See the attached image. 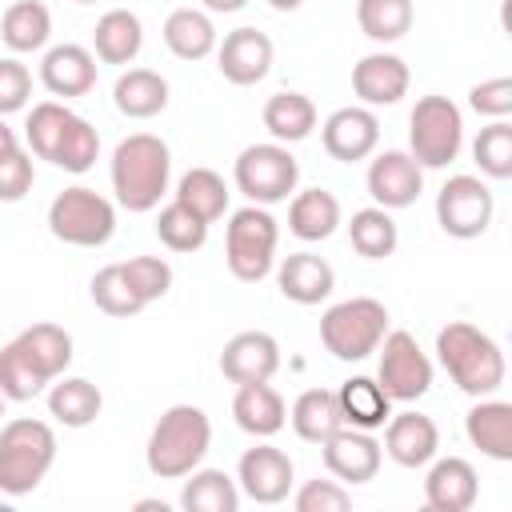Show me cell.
Masks as SVG:
<instances>
[{
    "mask_svg": "<svg viewBox=\"0 0 512 512\" xmlns=\"http://www.w3.org/2000/svg\"><path fill=\"white\" fill-rule=\"evenodd\" d=\"M464 432L472 448H480L488 460L508 464L512 460V404L496 396H476V404L464 416Z\"/></svg>",
    "mask_w": 512,
    "mask_h": 512,
    "instance_id": "cell-23",
    "label": "cell"
},
{
    "mask_svg": "<svg viewBox=\"0 0 512 512\" xmlns=\"http://www.w3.org/2000/svg\"><path fill=\"white\" fill-rule=\"evenodd\" d=\"M468 104H472V112H480L488 120H508V112H512V80L508 76H492V80L472 84Z\"/></svg>",
    "mask_w": 512,
    "mask_h": 512,
    "instance_id": "cell-48",
    "label": "cell"
},
{
    "mask_svg": "<svg viewBox=\"0 0 512 512\" xmlns=\"http://www.w3.org/2000/svg\"><path fill=\"white\" fill-rule=\"evenodd\" d=\"M16 344L24 348V356H28V360L48 376V380L64 376V368L72 364V336H68L60 324L40 320V324L24 328V332L16 336Z\"/></svg>",
    "mask_w": 512,
    "mask_h": 512,
    "instance_id": "cell-36",
    "label": "cell"
},
{
    "mask_svg": "<svg viewBox=\"0 0 512 512\" xmlns=\"http://www.w3.org/2000/svg\"><path fill=\"white\" fill-rule=\"evenodd\" d=\"M32 180H36V168H32V152H24L20 144L0 152V200L4 204H16L32 192Z\"/></svg>",
    "mask_w": 512,
    "mask_h": 512,
    "instance_id": "cell-46",
    "label": "cell"
},
{
    "mask_svg": "<svg viewBox=\"0 0 512 512\" xmlns=\"http://www.w3.org/2000/svg\"><path fill=\"white\" fill-rule=\"evenodd\" d=\"M204 4V12H240L248 0H200Z\"/></svg>",
    "mask_w": 512,
    "mask_h": 512,
    "instance_id": "cell-50",
    "label": "cell"
},
{
    "mask_svg": "<svg viewBox=\"0 0 512 512\" xmlns=\"http://www.w3.org/2000/svg\"><path fill=\"white\" fill-rule=\"evenodd\" d=\"M472 160L488 180H508L512 176V124L492 120L488 128H480V136L472 140Z\"/></svg>",
    "mask_w": 512,
    "mask_h": 512,
    "instance_id": "cell-44",
    "label": "cell"
},
{
    "mask_svg": "<svg viewBox=\"0 0 512 512\" xmlns=\"http://www.w3.org/2000/svg\"><path fill=\"white\" fill-rule=\"evenodd\" d=\"M276 284H280V296L292 300V304H320L332 296L336 288V272L324 256L316 252H292L276 264Z\"/></svg>",
    "mask_w": 512,
    "mask_h": 512,
    "instance_id": "cell-22",
    "label": "cell"
},
{
    "mask_svg": "<svg viewBox=\"0 0 512 512\" xmlns=\"http://www.w3.org/2000/svg\"><path fill=\"white\" fill-rule=\"evenodd\" d=\"M320 452H324V468H328L340 484H368V480H376L380 460H384L380 440H376L372 432L348 428V424H344L340 432H332V436L320 444Z\"/></svg>",
    "mask_w": 512,
    "mask_h": 512,
    "instance_id": "cell-16",
    "label": "cell"
},
{
    "mask_svg": "<svg viewBox=\"0 0 512 512\" xmlns=\"http://www.w3.org/2000/svg\"><path fill=\"white\" fill-rule=\"evenodd\" d=\"M20 140H16V132L4 124V116H0V152H8V148H16Z\"/></svg>",
    "mask_w": 512,
    "mask_h": 512,
    "instance_id": "cell-51",
    "label": "cell"
},
{
    "mask_svg": "<svg viewBox=\"0 0 512 512\" xmlns=\"http://www.w3.org/2000/svg\"><path fill=\"white\" fill-rule=\"evenodd\" d=\"M68 120H72V108L60 104V100H40V104H32L28 124H24L28 152L40 156V160H52V152H56V144H60Z\"/></svg>",
    "mask_w": 512,
    "mask_h": 512,
    "instance_id": "cell-40",
    "label": "cell"
},
{
    "mask_svg": "<svg viewBox=\"0 0 512 512\" xmlns=\"http://www.w3.org/2000/svg\"><path fill=\"white\" fill-rule=\"evenodd\" d=\"M348 240H352V248H356L364 260H384V256L396 252L400 232H396L392 212L372 204V208L352 212V220H348Z\"/></svg>",
    "mask_w": 512,
    "mask_h": 512,
    "instance_id": "cell-37",
    "label": "cell"
},
{
    "mask_svg": "<svg viewBox=\"0 0 512 512\" xmlns=\"http://www.w3.org/2000/svg\"><path fill=\"white\" fill-rule=\"evenodd\" d=\"M400 468H424L440 452V428L424 412H392L380 444Z\"/></svg>",
    "mask_w": 512,
    "mask_h": 512,
    "instance_id": "cell-20",
    "label": "cell"
},
{
    "mask_svg": "<svg viewBox=\"0 0 512 512\" xmlns=\"http://www.w3.org/2000/svg\"><path fill=\"white\" fill-rule=\"evenodd\" d=\"M156 236H160V244L164 248H172V252H196V248H204L208 244V224L196 216V212H188L184 204H164L160 212H156Z\"/></svg>",
    "mask_w": 512,
    "mask_h": 512,
    "instance_id": "cell-43",
    "label": "cell"
},
{
    "mask_svg": "<svg viewBox=\"0 0 512 512\" xmlns=\"http://www.w3.org/2000/svg\"><path fill=\"white\" fill-rule=\"evenodd\" d=\"M220 372L224 380L232 384H260V380H272L280 372V344L276 336L260 332V328H248V332H236L224 352H220Z\"/></svg>",
    "mask_w": 512,
    "mask_h": 512,
    "instance_id": "cell-17",
    "label": "cell"
},
{
    "mask_svg": "<svg viewBox=\"0 0 512 512\" xmlns=\"http://www.w3.org/2000/svg\"><path fill=\"white\" fill-rule=\"evenodd\" d=\"M276 240H280V228H276V216L264 204L236 208L228 216V228H224L228 272L240 284H260L276 264Z\"/></svg>",
    "mask_w": 512,
    "mask_h": 512,
    "instance_id": "cell-5",
    "label": "cell"
},
{
    "mask_svg": "<svg viewBox=\"0 0 512 512\" xmlns=\"http://www.w3.org/2000/svg\"><path fill=\"white\" fill-rule=\"evenodd\" d=\"M76 4H96V0H76Z\"/></svg>",
    "mask_w": 512,
    "mask_h": 512,
    "instance_id": "cell-54",
    "label": "cell"
},
{
    "mask_svg": "<svg viewBox=\"0 0 512 512\" xmlns=\"http://www.w3.org/2000/svg\"><path fill=\"white\" fill-rule=\"evenodd\" d=\"M320 140H324V152L340 164H356V160H368L380 144V120L372 108L364 104H348V108H336L324 124H320Z\"/></svg>",
    "mask_w": 512,
    "mask_h": 512,
    "instance_id": "cell-14",
    "label": "cell"
},
{
    "mask_svg": "<svg viewBox=\"0 0 512 512\" xmlns=\"http://www.w3.org/2000/svg\"><path fill=\"white\" fill-rule=\"evenodd\" d=\"M232 180L236 188L248 196V204H280L296 192L300 184V164L296 156L288 152V144H248L240 156H236V168H232Z\"/></svg>",
    "mask_w": 512,
    "mask_h": 512,
    "instance_id": "cell-9",
    "label": "cell"
},
{
    "mask_svg": "<svg viewBox=\"0 0 512 512\" xmlns=\"http://www.w3.org/2000/svg\"><path fill=\"white\" fill-rule=\"evenodd\" d=\"M288 420H292V432H296L300 440L324 444L332 432L344 428L340 404H336V388H308V392H300V396L292 400Z\"/></svg>",
    "mask_w": 512,
    "mask_h": 512,
    "instance_id": "cell-31",
    "label": "cell"
},
{
    "mask_svg": "<svg viewBox=\"0 0 512 512\" xmlns=\"http://www.w3.org/2000/svg\"><path fill=\"white\" fill-rule=\"evenodd\" d=\"M384 332H388V308L372 296L340 300L320 316V344L348 364L368 360L384 340Z\"/></svg>",
    "mask_w": 512,
    "mask_h": 512,
    "instance_id": "cell-6",
    "label": "cell"
},
{
    "mask_svg": "<svg viewBox=\"0 0 512 512\" xmlns=\"http://www.w3.org/2000/svg\"><path fill=\"white\" fill-rule=\"evenodd\" d=\"M272 56H276L272 36L260 32V28H236L224 40H216V68L236 88L260 84L272 68Z\"/></svg>",
    "mask_w": 512,
    "mask_h": 512,
    "instance_id": "cell-15",
    "label": "cell"
},
{
    "mask_svg": "<svg viewBox=\"0 0 512 512\" xmlns=\"http://www.w3.org/2000/svg\"><path fill=\"white\" fill-rule=\"evenodd\" d=\"M144 48V24L128 8H108L92 28V56L100 64H132Z\"/></svg>",
    "mask_w": 512,
    "mask_h": 512,
    "instance_id": "cell-25",
    "label": "cell"
},
{
    "mask_svg": "<svg viewBox=\"0 0 512 512\" xmlns=\"http://www.w3.org/2000/svg\"><path fill=\"white\" fill-rule=\"evenodd\" d=\"M52 36V12L40 0H16L0 16V40L12 52H40Z\"/></svg>",
    "mask_w": 512,
    "mask_h": 512,
    "instance_id": "cell-33",
    "label": "cell"
},
{
    "mask_svg": "<svg viewBox=\"0 0 512 512\" xmlns=\"http://www.w3.org/2000/svg\"><path fill=\"white\" fill-rule=\"evenodd\" d=\"M216 24L200 8H176L164 20V44L176 60H204L216 52Z\"/></svg>",
    "mask_w": 512,
    "mask_h": 512,
    "instance_id": "cell-29",
    "label": "cell"
},
{
    "mask_svg": "<svg viewBox=\"0 0 512 512\" xmlns=\"http://www.w3.org/2000/svg\"><path fill=\"white\" fill-rule=\"evenodd\" d=\"M88 292H92V304H96L104 316H116V320H128V316H136V312L148 308V304L132 292V284L124 280L120 264H104V268L92 276Z\"/></svg>",
    "mask_w": 512,
    "mask_h": 512,
    "instance_id": "cell-41",
    "label": "cell"
},
{
    "mask_svg": "<svg viewBox=\"0 0 512 512\" xmlns=\"http://www.w3.org/2000/svg\"><path fill=\"white\" fill-rule=\"evenodd\" d=\"M408 64L396 52H368L352 64V92L364 108H388L408 96Z\"/></svg>",
    "mask_w": 512,
    "mask_h": 512,
    "instance_id": "cell-18",
    "label": "cell"
},
{
    "mask_svg": "<svg viewBox=\"0 0 512 512\" xmlns=\"http://www.w3.org/2000/svg\"><path fill=\"white\" fill-rule=\"evenodd\" d=\"M304 0H268V8H276V12H296Z\"/></svg>",
    "mask_w": 512,
    "mask_h": 512,
    "instance_id": "cell-52",
    "label": "cell"
},
{
    "mask_svg": "<svg viewBox=\"0 0 512 512\" xmlns=\"http://www.w3.org/2000/svg\"><path fill=\"white\" fill-rule=\"evenodd\" d=\"M412 20H416L412 0H356V24L376 44H392L408 36Z\"/></svg>",
    "mask_w": 512,
    "mask_h": 512,
    "instance_id": "cell-38",
    "label": "cell"
},
{
    "mask_svg": "<svg viewBox=\"0 0 512 512\" xmlns=\"http://www.w3.org/2000/svg\"><path fill=\"white\" fill-rule=\"evenodd\" d=\"M180 504L188 512H236L240 488L224 468H192L180 488Z\"/></svg>",
    "mask_w": 512,
    "mask_h": 512,
    "instance_id": "cell-34",
    "label": "cell"
},
{
    "mask_svg": "<svg viewBox=\"0 0 512 512\" xmlns=\"http://www.w3.org/2000/svg\"><path fill=\"white\" fill-rule=\"evenodd\" d=\"M112 104L128 120H152L168 108V80L152 68H128L112 84Z\"/></svg>",
    "mask_w": 512,
    "mask_h": 512,
    "instance_id": "cell-27",
    "label": "cell"
},
{
    "mask_svg": "<svg viewBox=\"0 0 512 512\" xmlns=\"http://www.w3.org/2000/svg\"><path fill=\"white\" fill-rule=\"evenodd\" d=\"M28 96H32V72L20 60L4 56L0 60V116L20 112L28 104Z\"/></svg>",
    "mask_w": 512,
    "mask_h": 512,
    "instance_id": "cell-49",
    "label": "cell"
},
{
    "mask_svg": "<svg viewBox=\"0 0 512 512\" xmlns=\"http://www.w3.org/2000/svg\"><path fill=\"white\" fill-rule=\"evenodd\" d=\"M492 212H496V200L480 176H468V172L448 176L444 188L436 192V224L456 240L484 236L492 224Z\"/></svg>",
    "mask_w": 512,
    "mask_h": 512,
    "instance_id": "cell-11",
    "label": "cell"
},
{
    "mask_svg": "<svg viewBox=\"0 0 512 512\" xmlns=\"http://www.w3.org/2000/svg\"><path fill=\"white\" fill-rule=\"evenodd\" d=\"M296 512H344L352 504V492L340 480H308L292 496Z\"/></svg>",
    "mask_w": 512,
    "mask_h": 512,
    "instance_id": "cell-47",
    "label": "cell"
},
{
    "mask_svg": "<svg viewBox=\"0 0 512 512\" xmlns=\"http://www.w3.org/2000/svg\"><path fill=\"white\" fill-rule=\"evenodd\" d=\"M96 156H100V132L84 116L72 112V120H68V128H64V136H60V144H56V152H52L48 164L80 176V172H88L96 164Z\"/></svg>",
    "mask_w": 512,
    "mask_h": 512,
    "instance_id": "cell-42",
    "label": "cell"
},
{
    "mask_svg": "<svg viewBox=\"0 0 512 512\" xmlns=\"http://www.w3.org/2000/svg\"><path fill=\"white\" fill-rule=\"evenodd\" d=\"M120 272H124V280L132 284V292L144 304L168 296V288H172V264L164 256H132V260H120Z\"/></svg>",
    "mask_w": 512,
    "mask_h": 512,
    "instance_id": "cell-45",
    "label": "cell"
},
{
    "mask_svg": "<svg viewBox=\"0 0 512 512\" xmlns=\"http://www.w3.org/2000/svg\"><path fill=\"white\" fill-rule=\"evenodd\" d=\"M232 416H236V428H244L256 440H268V436H276L288 424V404H284V396L268 380H260V384H236Z\"/></svg>",
    "mask_w": 512,
    "mask_h": 512,
    "instance_id": "cell-24",
    "label": "cell"
},
{
    "mask_svg": "<svg viewBox=\"0 0 512 512\" xmlns=\"http://www.w3.org/2000/svg\"><path fill=\"white\" fill-rule=\"evenodd\" d=\"M336 404H340V420L348 428H364V432L384 428L392 416V396L380 388L376 376H348L336 388Z\"/></svg>",
    "mask_w": 512,
    "mask_h": 512,
    "instance_id": "cell-26",
    "label": "cell"
},
{
    "mask_svg": "<svg viewBox=\"0 0 512 512\" xmlns=\"http://www.w3.org/2000/svg\"><path fill=\"white\" fill-rule=\"evenodd\" d=\"M436 360L452 376V384L460 392H468V396L500 392L504 372H508L500 344L484 328H476L468 320H452V324H444L436 332Z\"/></svg>",
    "mask_w": 512,
    "mask_h": 512,
    "instance_id": "cell-2",
    "label": "cell"
},
{
    "mask_svg": "<svg viewBox=\"0 0 512 512\" xmlns=\"http://www.w3.org/2000/svg\"><path fill=\"white\" fill-rule=\"evenodd\" d=\"M176 204L196 212L204 224H216L228 212V184L212 168H188L180 176V184H176Z\"/></svg>",
    "mask_w": 512,
    "mask_h": 512,
    "instance_id": "cell-35",
    "label": "cell"
},
{
    "mask_svg": "<svg viewBox=\"0 0 512 512\" xmlns=\"http://www.w3.org/2000/svg\"><path fill=\"white\" fill-rule=\"evenodd\" d=\"M212 448V420L196 404H172L148 432V472L160 480H184Z\"/></svg>",
    "mask_w": 512,
    "mask_h": 512,
    "instance_id": "cell-3",
    "label": "cell"
},
{
    "mask_svg": "<svg viewBox=\"0 0 512 512\" xmlns=\"http://www.w3.org/2000/svg\"><path fill=\"white\" fill-rule=\"evenodd\" d=\"M480 496L476 468L464 456H432L424 476V504L432 512H468Z\"/></svg>",
    "mask_w": 512,
    "mask_h": 512,
    "instance_id": "cell-19",
    "label": "cell"
},
{
    "mask_svg": "<svg viewBox=\"0 0 512 512\" xmlns=\"http://www.w3.org/2000/svg\"><path fill=\"white\" fill-rule=\"evenodd\" d=\"M292 480H296L292 456L284 448H276V444H256L236 464V488H240V496H248L256 504H280V500H288Z\"/></svg>",
    "mask_w": 512,
    "mask_h": 512,
    "instance_id": "cell-13",
    "label": "cell"
},
{
    "mask_svg": "<svg viewBox=\"0 0 512 512\" xmlns=\"http://www.w3.org/2000/svg\"><path fill=\"white\" fill-rule=\"evenodd\" d=\"M4 404H8V400H4V392H0V420H4Z\"/></svg>",
    "mask_w": 512,
    "mask_h": 512,
    "instance_id": "cell-53",
    "label": "cell"
},
{
    "mask_svg": "<svg viewBox=\"0 0 512 512\" xmlns=\"http://www.w3.org/2000/svg\"><path fill=\"white\" fill-rule=\"evenodd\" d=\"M40 84L60 100L88 96L96 88V56H92V48H84V44L48 48L44 60H40Z\"/></svg>",
    "mask_w": 512,
    "mask_h": 512,
    "instance_id": "cell-21",
    "label": "cell"
},
{
    "mask_svg": "<svg viewBox=\"0 0 512 512\" xmlns=\"http://www.w3.org/2000/svg\"><path fill=\"white\" fill-rule=\"evenodd\" d=\"M264 128L276 144H300L316 128V104L304 92H276L264 104Z\"/></svg>",
    "mask_w": 512,
    "mask_h": 512,
    "instance_id": "cell-32",
    "label": "cell"
},
{
    "mask_svg": "<svg viewBox=\"0 0 512 512\" xmlns=\"http://www.w3.org/2000/svg\"><path fill=\"white\" fill-rule=\"evenodd\" d=\"M364 184H368V196H372L376 208L396 212V208L416 204V196L424 192V168L412 160V152H404V148H384V152L372 156Z\"/></svg>",
    "mask_w": 512,
    "mask_h": 512,
    "instance_id": "cell-12",
    "label": "cell"
},
{
    "mask_svg": "<svg viewBox=\"0 0 512 512\" xmlns=\"http://www.w3.org/2000/svg\"><path fill=\"white\" fill-rule=\"evenodd\" d=\"M380 360H376V380L380 388L400 400V404H412L420 400L428 388H432V360L428 352L420 348V340L404 328H392L384 332V340L376 344Z\"/></svg>",
    "mask_w": 512,
    "mask_h": 512,
    "instance_id": "cell-10",
    "label": "cell"
},
{
    "mask_svg": "<svg viewBox=\"0 0 512 512\" xmlns=\"http://www.w3.org/2000/svg\"><path fill=\"white\" fill-rule=\"evenodd\" d=\"M172 180V152L152 132H132L112 152V192L116 204L128 212H152L160 208Z\"/></svg>",
    "mask_w": 512,
    "mask_h": 512,
    "instance_id": "cell-1",
    "label": "cell"
},
{
    "mask_svg": "<svg viewBox=\"0 0 512 512\" xmlns=\"http://www.w3.org/2000/svg\"><path fill=\"white\" fill-rule=\"evenodd\" d=\"M48 232L72 248H100L116 232V204L96 188L72 184L48 204Z\"/></svg>",
    "mask_w": 512,
    "mask_h": 512,
    "instance_id": "cell-7",
    "label": "cell"
},
{
    "mask_svg": "<svg viewBox=\"0 0 512 512\" xmlns=\"http://www.w3.org/2000/svg\"><path fill=\"white\" fill-rule=\"evenodd\" d=\"M104 408V396L92 380L84 376H56L48 392V416L64 428H88Z\"/></svg>",
    "mask_w": 512,
    "mask_h": 512,
    "instance_id": "cell-30",
    "label": "cell"
},
{
    "mask_svg": "<svg viewBox=\"0 0 512 512\" xmlns=\"http://www.w3.org/2000/svg\"><path fill=\"white\" fill-rule=\"evenodd\" d=\"M44 384H52V380L24 356V348H20L16 340H8V344L0 348V392H4V400L24 404V400L40 396Z\"/></svg>",
    "mask_w": 512,
    "mask_h": 512,
    "instance_id": "cell-39",
    "label": "cell"
},
{
    "mask_svg": "<svg viewBox=\"0 0 512 512\" xmlns=\"http://www.w3.org/2000/svg\"><path fill=\"white\" fill-rule=\"evenodd\" d=\"M340 228V200L328 188H304L288 204V232L296 240H328Z\"/></svg>",
    "mask_w": 512,
    "mask_h": 512,
    "instance_id": "cell-28",
    "label": "cell"
},
{
    "mask_svg": "<svg viewBox=\"0 0 512 512\" xmlns=\"http://www.w3.org/2000/svg\"><path fill=\"white\" fill-rule=\"evenodd\" d=\"M464 148V116L460 108L432 92L420 96L408 116V152L420 168H448Z\"/></svg>",
    "mask_w": 512,
    "mask_h": 512,
    "instance_id": "cell-8",
    "label": "cell"
},
{
    "mask_svg": "<svg viewBox=\"0 0 512 512\" xmlns=\"http://www.w3.org/2000/svg\"><path fill=\"white\" fill-rule=\"evenodd\" d=\"M56 464V432L44 420L16 416L0 428V492L28 496Z\"/></svg>",
    "mask_w": 512,
    "mask_h": 512,
    "instance_id": "cell-4",
    "label": "cell"
}]
</instances>
